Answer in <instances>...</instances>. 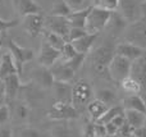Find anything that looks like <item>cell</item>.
<instances>
[{"mask_svg":"<svg viewBox=\"0 0 146 137\" xmlns=\"http://www.w3.org/2000/svg\"><path fill=\"white\" fill-rule=\"evenodd\" d=\"M12 118V114H10V108L8 104H5V101L0 105V127L1 126L8 124V122Z\"/></svg>","mask_w":146,"mask_h":137,"instance_id":"obj_36","label":"cell"},{"mask_svg":"<svg viewBox=\"0 0 146 137\" xmlns=\"http://www.w3.org/2000/svg\"><path fill=\"white\" fill-rule=\"evenodd\" d=\"M87 35L86 30L83 28H73L71 27V31H69V36H68V42H73L76 40H80L81 37Z\"/></svg>","mask_w":146,"mask_h":137,"instance_id":"obj_39","label":"cell"},{"mask_svg":"<svg viewBox=\"0 0 146 137\" xmlns=\"http://www.w3.org/2000/svg\"><path fill=\"white\" fill-rule=\"evenodd\" d=\"M95 133H96V137H106L105 124L95 122Z\"/></svg>","mask_w":146,"mask_h":137,"instance_id":"obj_42","label":"cell"},{"mask_svg":"<svg viewBox=\"0 0 146 137\" xmlns=\"http://www.w3.org/2000/svg\"><path fill=\"white\" fill-rule=\"evenodd\" d=\"M85 59H86V55H83V54H77V55H76L74 58L72 59V60L67 62V63H68V66L71 67L73 71L77 72L78 69L82 67V64H83V62H85Z\"/></svg>","mask_w":146,"mask_h":137,"instance_id":"obj_38","label":"cell"},{"mask_svg":"<svg viewBox=\"0 0 146 137\" xmlns=\"http://www.w3.org/2000/svg\"><path fill=\"white\" fill-rule=\"evenodd\" d=\"M133 137H146V124L141 128H137V130H133L132 132Z\"/></svg>","mask_w":146,"mask_h":137,"instance_id":"obj_44","label":"cell"},{"mask_svg":"<svg viewBox=\"0 0 146 137\" xmlns=\"http://www.w3.org/2000/svg\"><path fill=\"white\" fill-rule=\"evenodd\" d=\"M86 108H87V113L90 114L92 122H98V120L100 119L104 114H105L106 110L109 109V108L106 107L104 103H101L100 100H98V99L90 101Z\"/></svg>","mask_w":146,"mask_h":137,"instance_id":"obj_25","label":"cell"},{"mask_svg":"<svg viewBox=\"0 0 146 137\" xmlns=\"http://www.w3.org/2000/svg\"><path fill=\"white\" fill-rule=\"evenodd\" d=\"M0 137H13V131L8 124L0 127Z\"/></svg>","mask_w":146,"mask_h":137,"instance_id":"obj_43","label":"cell"},{"mask_svg":"<svg viewBox=\"0 0 146 137\" xmlns=\"http://www.w3.org/2000/svg\"><path fill=\"white\" fill-rule=\"evenodd\" d=\"M7 46H8V49H9V53L12 54L13 59H14V63H15V67H17L18 74L21 76L22 72H23V67H25V64L35 59V51H33L32 49L23 48V46L18 45V44L13 40L8 41Z\"/></svg>","mask_w":146,"mask_h":137,"instance_id":"obj_5","label":"cell"},{"mask_svg":"<svg viewBox=\"0 0 146 137\" xmlns=\"http://www.w3.org/2000/svg\"><path fill=\"white\" fill-rule=\"evenodd\" d=\"M122 107L124 110H136L146 114V101L139 95H129L123 100Z\"/></svg>","mask_w":146,"mask_h":137,"instance_id":"obj_23","label":"cell"},{"mask_svg":"<svg viewBox=\"0 0 146 137\" xmlns=\"http://www.w3.org/2000/svg\"><path fill=\"white\" fill-rule=\"evenodd\" d=\"M121 87H122V90L128 95H139L142 90L140 82L137 81V79H135L133 77H131V76H128L124 79H122Z\"/></svg>","mask_w":146,"mask_h":137,"instance_id":"obj_28","label":"cell"},{"mask_svg":"<svg viewBox=\"0 0 146 137\" xmlns=\"http://www.w3.org/2000/svg\"><path fill=\"white\" fill-rule=\"evenodd\" d=\"M33 76V81L37 86H40L41 89H50L54 85V77L51 74L50 68L40 66L38 68H36L32 73Z\"/></svg>","mask_w":146,"mask_h":137,"instance_id":"obj_15","label":"cell"},{"mask_svg":"<svg viewBox=\"0 0 146 137\" xmlns=\"http://www.w3.org/2000/svg\"><path fill=\"white\" fill-rule=\"evenodd\" d=\"M19 24V19L18 18H13V19H3L0 18V33H5L8 30L15 27Z\"/></svg>","mask_w":146,"mask_h":137,"instance_id":"obj_37","label":"cell"},{"mask_svg":"<svg viewBox=\"0 0 146 137\" xmlns=\"http://www.w3.org/2000/svg\"><path fill=\"white\" fill-rule=\"evenodd\" d=\"M5 37H7V33H1V35H0V49H1L3 45H4Z\"/></svg>","mask_w":146,"mask_h":137,"instance_id":"obj_46","label":"cell"},{"mask_svg":"<svg viewBox=\"0 0 146 137\" xmlns=\"http://www.w3.org/2000/svg\"><path fill=\"white\" fill-rule=\"evenodd\" d=\"M98 36L99 35H90V33H87L86 36L81 37L80 40H76V41H73V42H71V44L73 45V48L76 49V51H77L78 54L87 55V54L91 51V49H92L94 42L96 41Z\"/></svg>","mask_w":146,"mask_h":137,"instance_id":"obj_21","label":"cell"},{"mask_svg":"<svg viewBox=\"0 0 146 137\" xmlns=\"http://www.w3.org/2000/svg\"><path fill=\"white\" fill-rule=\"evenodd\" d=\"M118 12L126 18V21L131 24L144 17L142 13V3L139 0H121Z\"/></svg>","mask_w":146,"mask_h":137,"instance_id":"obj_9","label":"cell"},{"mask_svg":"<svg viewBox=\"0 0 146 137\" xmlns=\"http://www.w3.org/2000/svg\"><path fill=\"white\" fill-rule=\"evenodd\" d=\"M66 3L72 9V12H78V10H83L91 7L90 0H66Z\"/></svg>","mask_w":146,"mask_h":137,"instance_id":"obj_35","label":"cell"},{"mask_svg":"<svg viewBox=\"0 0 146 137\" xmlns=\"http://www.w3.org/2000/svg\"><path fill=\"white\" fill-rule=\"evenodd\" d=\"M50 15H56V17H66L68 18L72 13V9L68 7L66 0H55L51 7Z\"/></svg>","mask_w":146,"mask_h":137,"instance_id":"obj_29","label":"cell"},{"mask_svg":"<svg viewBox=\"0 0 146 137\" xmlns=\"http://www.w3.org/2000/svg\"><path fill=\"white\" fill-rule=\"evenodd\" d=\"M77 51L73 48V45L71 42H66V45L63 46V49L60 50V62H69L77 55Z\"/></svg>","mask_w":146,"mask_h":137,"instance_id":"obj_32","label":"cell"},{"mask_svg":"<svg viewBox=\"0 0 146 137\" xmlns=\"http://www.w3.org/2000/svg\"><path fill=\"white\" fill-rule=\"evenodd\" d=\"M3 82H4V87H5L4 101H5V104H12V103H14L17 100V95L19 92L21 87H22L19 74L18 73L10 74L7 78L3 79Z\"/></svg>","mask_w":146,"mask_h":137,"instance_id":"obj_11","label":"cell"},{"mask_svg":"<svg viewBox=\"0 0 146 137\" xmlns=\"http://www.w3.org/2000/svg\"><path fill=\"white\" fill-rule=\"evenodd\" d=\"M3 103H4V100H0V105H1V104H3Z\"/></svg>","mask_w":146,"mask_h":137,"instance_id":"obj_49","label":"cell"},{"mask_svg":"<svg viewBox=\"0 0 146 137\" xmlns=\"http://www.w3.org/2000/svg\"><path fill=\"white\" fill-rule=\"evenodd\" d=\"M14 73H18V71H17V67H15L14 59H13L12 54L10 53L4 54L1 60H0V79L3 81L8 76L14 74Z\"/></svg>","mask_w":146,"mask_h":137,"instance_id":"obj_22","label":"cell"},{"mask_svg":"<svg viewBox=\"0 0 146 137\" xmlns=\"http://www.w3.org/2000/svg\"><path fill=\"white\" fill-rule=\"evenodd\" d=\"M18 137H46L41 131H38L37 128L33 127H22L18 131Z\"/></svg>","mask_w":146,"mask_h":137,"instance_id":"obj_34","label":"cell"},{"mask_svg":"<svg viewBox=\"0 0 146 137\" xmlns=\"http://www.w3.org/2000/svg\"><path fill=\"white\" fill-rule=\"evenodd\" d=\"M92 7V5H91ZM91 7L86 8L83 10H78V12H72L71 15L68 17L69 24L73 28H83L86 27V21H87V15L91 10Z\"/></svg>","mask_w":146,"mask_h":137,"instance_id":"obj_26","label":"cell"},{"mask_svg":"<svg viewBox=\"0 0 146 137\" xmlns=\"http://www.w3.org/2000/svg\"><path fill=\"white\" fill-rule=\"evenodd\" d=\"M44 41H46L49 45H51L53 48L58 49V50H62L63 46L66 45V42H67L63 37H60L59 35H55V33L50 32V31H45V38H44Z\"/></svg>","mask_w":146,"mask_h":137,"instance_id":"obj_31","label":"cell"},{"mask_svg":"<svg viewBox=\"0 0 146 137\" xmlns=\"http://www.w3.org/2000/svg\"><path fill=\"white\" fill-rule=\"evenodd\" d=\"M96 99L100 100L101 103L106 105L108 108H111V107H115V105H119L118 104V96L117 94L110 89H100L96 91Z\"/></svg>","mask_w":146,"mask_h":137,"instance_id":"obj_27","label":"cell"},{"mask_svg":"<svg viewBox=\"0 0 146 137\" xmlns=\"http://www.w3.org/2000/svg\"><path fill=\"white\" fill-rule=\"evenodd\" d=\"M10 108V114L13 115V120H17L19 123H23L28 119L30 115V107L26 101L22 100H15L12 104H8Z\"/></svg>","mask_w":146,"mask_h":137,"instance_id":"obj_18","label":"cell"},{"mask_svg":"<svg viewBox=\"0 0 146 137\" xmlns=\"http://www.w3.org/2000/svg\"><path fill=\"white\" fill-rule=\"evenodd\" d=\"M92 97V89L87 81L80 79L72 86V105L78 110V108L87 107Z\"/></svg>","mask_w":146,"mask_h":137,"instance_id":"obj_6","label":"cell"},{"mask_svg":"<svg viewBox=\"0 0 146 137\" xmlns=\"http://www.w3.org/2000/svg\"><path fill=\"white\" fill-rule=\"evenodd\" d=\"M124 38L127 42L146 50V17H142L140 21L128 24L124 31Z\"/></svg>","mask_w":146,"mask_h":137,"instance_id":"obj_3","label":"cell"},{"mask_svg":"<svg viewBox=\"0 0 146 137\" xmlns=\"http://www.w3.org/2000/svg\"><path fill=\"white\" fill-rule=\"evenodd\" d=\"M121 114H124V108L122 107L121 104H119V105H115V107H111V108H109V109L105 112V114H104L103 117H101L100 119L98 120V123H101V124H106V123L111 122L114 118L118 117V115H121Z\"/></svg>","mask_w":146,"mask_h":137,"instance_id":"obj_30","label":"cell"},{"mask_svg":"<svg viewBox=\"0 0 146 137\" xmlns=\"http://www.w3.org/2000/svg\"><path fill=\"white\" fill-rule=\"evenodd\" d=\"M121 5V0H99L96 7H100L108 12H117Z\"/></svg>","mask_w":146,"mask_h":137,"instance_id":"obj_33","label":"cell"},{"mask_svg":"<svg viewBox=\"0 0 146 137\" xmlns=\"http://www.w3.org/2000/svg\"><path fill=\"white\" fill-rule=\"evenodd\" d=\"M128 24L129 23L126 21V18L117 10V12L111 13V17L108 23V27L110 28L111 33H113L114 36H118V35H121V33H124V31L127 30Z\"/></svg>","mask_w":146,"mask_h":137,"instance_id":"obj_20","label":"cell"},{"mask_svg":"<svg viewBox=\"0 0 146 137\" xmlns=\"http://www.w3.org/2000/svg\"><path fill=\"white\" fill-rule=\"evenodd\" d=\"M92 1H94V4H92V5H96V3H98L99 0H92Z\"/></svg>","mask_w":146,"mask_h":137,"instance_id":"obj_48","label":"cell"},{"mask_svg":"<svg viewBox=\"0 0 146 137\" xmlns=\"http://www.w3.org/2000/svg\"><path fill=\"white\" fill-rule=\"evenodd\" d=\"M145 53H146V50L133 45V44H131V42H127V41L115 45V54H118V55H121V56H124V58H127L131 62H135L136 59L141 58Z\"/></svg>","mask_w":146,"mask_h":137,"instance_id":"obj_14","label":"cell"},{"mask_svg":"<svg viewBox=\"0 0 146 137\" xmlns=\"http://www.w3.org/2000/svg\"><path fill=\"white\" fill-rule=\"evenodd\" d=\"M111 13L113 12H108V10L103 9L100 7L92 5L87 15V21H86V32L90 33V35H99L100 31L108 27Z\"/></svg>","mask_w":146,"mask_h":137,"instance_id":"obj_2","label":"cell"},{"mask_svg":"<svg viewBox=\"0 0 146 137\" xmlns=\"http://www.w3.org/2000/svg\"><path fill=\"white\" fill-rule=\"evenodd\" d=\"M131 66H132L131 60H128V59L124 58V56H121V55H118V54H115L108 67L110 79L114 82L121 83L122 79H124L126 77H128L129 74H131Z\"/></svg>","mask_w":146,"mask_h":137,"instance_id":"obj_4","label":"cell"},{"mask_svg":"<svg viewBox=\"0 0 146 137\" xmlns=\"http://www.w3.org/2000/svg\"><path fill=\"white\" fill-rule=\"evenodd\" d=\"M45 28L46 31L59 35L68 42V36L71 31V24H69L68 18L66 17H56V15H48L45 18Z\"/></svg>","mask_w":146,"mask_h":137,"instance_id":"obj_8","label":"cell"},{"mask_svg":"<svg viewBox=\"0 0 146 137\" xmlns=\"http://www.w3.org/2000/svg\"><path fill=\"white\" fill-rule=\"evenodd\" d=\"M54 94H55V101L68 103L72 104V85L66 82H54L53 85Z\"/></svg>","mask_w":146,"mask_h":137,"instance_id":"obj_19","label":"cell"},{"mask_svg":"<svg viewBox=\"0 0 146 137\" xmlns=\"http://www.w3.org/2000/svg\"><path fill=\"white\" fill-rule=\"evenodd\" d=\"M13 7L22 17L41 13V7L35 0H13Z\"/></svg>","mask_w":146,"mask_h":137,"instance_id":"obj_17","label":"cell"},{"mask_svg":"<svg viewBox=\"0 0 146 137\" xmlns=\"http://www.w3.org/2000/svg\"><path fill=\"white\" fill-rule=\"evenodd\" d=\"M51 74L54 77V81L56 82H66V83H71L74 78L76 72L73 71L68 63L66 62H56L53 67L50 68Z\"/></svg>","mask_w":146,"mask_h":137,"instance_id":"obj_13","label":"cell"},{"mask_svg":"<svg viewBox=\"0 0 146 137\" xmlns=\"http://www.w3.org/2000/svg\"><path fill=\"white\" fill-rule=\"evenodd\" d=\"M129 76L133 77L135 79H137L140 82L142 90H146V53L141 58L132 62L131 74Z\"/></svg>","mask_w":146,"mask_h":137,"instance_id":"obj_16","label":"cell"},{"mask_svg":"<svg viewBox=\"0 0 146 137\" xmlns=\"http://www.w3.org/2000/svg\"><path fill=\"white\" fill-rule=\"evenodd\" d=\"M124 117L126 122L132 130L141 128L146 124V114L136 110H124Z\"/></svg>","mask_w":146,"mask_h":137,"instance_id":"obj_24","label":"cell"},{"mask_svg":"<svg viewBox=\"0 0 146 137\" xmlns=\"http://www.w3.org/2000/svg\"><path fill=\"white\" fill-rule=\"evenodd\" d=\"M83 137H96L95 133V122H87L83 131Z\"/></svg>","mask_w":146,"mask_h":137,"instance_id":"obj_40","label":"cell"},{"mask_svg":"<svg viewBox=\"0 0 146 137\" xmlns=\"http://www.w3.org/2000/svg\"><path fill=\"white\" fill-rule=\"evenodd\" d=\"M114 55H115V45L109 42L103 44L92 51L91 63H92V68L98 76L110 79L108 67L110 64L111 59L114 58Z\"/></svg>","mask_w":146,"mask_h":137,"instance_id":"obj_1","label":"cell"},{"mask_svg":"<svg viewBox=\"0 0 146 137\" xmlns=\"http://www.w3.org/2000/svg\"><path fill=\"white\" fill-rule=\"evenodd\" d=\"M142 13H144V17H146V0L142 1Z\"/></svg>","mask_w":146,"mask_h":137,"instance_id":"obj_47","label":"cell"},{"mask_svg":"<svg viewBox=\"0 0 146 137\" xmlns=\"http://www.w3.org/2000/svg\"><path fill=\"white\" fill-rule=\"evenodd\" d=\"M105 130H106V136H115V135H118V132H119V128L111 122L106 123Z\"/></svg>","mask_w":146,"mask_h":137,"instance_id":"obj_41","label":"cell"},{"mask_svg":"<svg viewBox=\"0 0 146 137\" xmlns=\"http://www.w3.org/2000/svg\"><path fill=\"white\" fill-rule=\"evenodd\" d=\"M23 18H25V22H23L25 31L31 37H37L42 32V28L45 27V18H44V15L41 13H38V14L26 15Z\"/></svg>","mask_w":146,"mask_h":137,"instance_id":"obj_12","label":"cell"},{"mask_svg":"<svg viewBox=\"0 0 146 137\" xmlns=\"http://www.w3.org/2000/svg\"><path fill=\"white\" fill-rule=\"evenodd\" d=\"M48 117L54 120H69L78 118V110L68 103L55 101L48 112Z\"/></svg>","mask_w":146,"mask_h":137,"instance_id":"obj_7","label":"cell"},{"mask_svg":"<svg viewBox=\"0 0 146 137\" xmlns=\"http://www.w3.org/2000/svg\"><path fill=\"white\" fill-rule=\"evenodd\" d=\"M37 60L40 63V66L46 67V68H51L56 62L60 60V50L53 48L46 41H42L40 46V51H38Z\"/></svg>","mask_w":146,"mask_h":137,"instance_id":"obj_10","label":"cell"},{"mask_svg":"<svg viewBox=\"0 0 146 137\" xmlns=\"http://www.w3.org/2000/svg\"><path fill=\"white\" fill-rule=\"evenodd\" d=\"M131 137H133V135H132V136H131Z\"/></svg>","mask_w":146,"mask_h":137,"instance_id":"obj_50","label":"cell"},{"mask_svg":"<svg viewBox=\"0 0 146 137\" xmlns=\"http://www.w3.org/2000/svg\"><path fill=\"white\" fill-rule=\"evenodd\" d=\"M5 97V87H4V82L0 79V100H4Z\"/></svg>","mask_w":146,"mask_h":137,"instance_id":"obj_45","label":"cell"}]
</instances>
